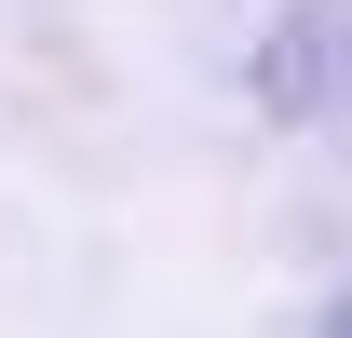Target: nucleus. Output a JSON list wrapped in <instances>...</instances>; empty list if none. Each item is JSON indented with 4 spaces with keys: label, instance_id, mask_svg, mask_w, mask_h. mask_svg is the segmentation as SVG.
Listing matches in <instances>:
<instances>
[{
    "label": "nucleus",
    "instance_id": "1",
    "mask_svg": "<svg viewBox=\"0 0 352 338\" xmlns=\"http://www.w3.org/2000/svg\"><path fill=\"white\" fill-rule=\"evenodd\" d=\"M339 68H352V0H311L298 27L258 54V82H271V109H325L339 95Z\"/></svg>",
    "mask_w": 352,
    "mask_h": 338
},
{
    "label": "nucleus",
    "instance_id": "2",
    "mask_svg": "<svg viewBox=\"0 0 352 338\" xmlns=\"http://www.w3.org/2000/svg\"><path fill=\"white\" fill-rule=\"evenodd\" d=\"M325 338H352V284H339V311H325Z\"/></svg>",
    "mask_w": 352,
    "mask_h": 338
}]
</instances>
